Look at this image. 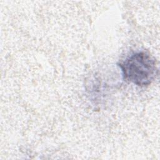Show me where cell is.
<instances>
[{
    "label": "cell",
    "instance_id": "cell-1",
    "mask_svg": "<svg viewBox=\"0 0 160 160\" xmlns=\"http://www.w3.org/2000/svg\"><path fill=\"white\" fill-rule=\"evenodd\" d=\"M118 66L124 79L139 86L150 84L158 72L154 60L144 51L132 54Z\"/></svg>",
    "mask_w": 160,
    "mask_h": 160
}]
</instances>
